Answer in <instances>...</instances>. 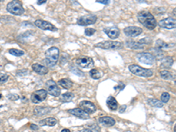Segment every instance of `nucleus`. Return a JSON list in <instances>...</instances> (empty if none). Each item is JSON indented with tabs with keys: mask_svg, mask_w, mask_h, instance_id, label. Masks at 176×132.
Instances as JSON below:
<instances>
[{
	"mask_svg": "<svg viewBox=\"0 0 176 132\" xmlns=\"http://www.w3.org/2000/svg\"><path fill=\"white\" fill-rule=\"evenodd\" d=\"M139 22L149 30H153L157 26V21L154 16L148 11H142L138 13Z\"/></svg>",
	"mask_w": 176,
	"mask_h": 132,
	"instance_id": "1",
	"label": "nucleus"
},
{
	"mask_svg": "<svg viewBox=\"0 0 176 132\" xmlns=\"http://www.w3.org/2000/svg\"><path fill=\"white\" fill-rule=\"evenodd\" d=\"M59 60V49L56 47L49 48L45 53V62L48 67H54Z\"/></svg>",
	"mask_w": 176,
	"mask_h": 132,
	"instance_id": "2",
	"label": "nucleus"
},
{
	"mask_svg": "<svg viewBox=\"0 0 176 132\" xmlns=\"http://www.w3.org/2000/svg\"><path fill=\"white\" fill-rule=\"evenodd\" d=\"M130 71L134 74V75L139 76V77H144V78H149L153 75V71L151 69H145L141 66L137 65V64H131L129 66Z\"/></svg>",
	"mask_w": 176,
	"mask_h": 132,
	"instance_id": "3",
	"label": "nucleus"
},
{
	"mask_svg": "<svg viewBox=\"0 0 176 132\" xmlns=\"http://www.w3.org/2000/svg\"><path fill=\"white\" fill-rule=\"evenodd\" d=\"M6 10L11 14L20 16L25 12V10L22 6V4L19 1H11L6 5Z\"/></svg>",
	"mask_w": 176,
	"mask_h": 132,
	"instance_id": "4",
	"label": "nucleus"
},
{
	"mask_svg": "<svg viewBox=\"0 0 176 132\" xmlns=\"http://www.w3.org/2000/svg\"><path fill=\"white\" fill-rule=\"evenodd\" d=\"M96 48H101L102 49H120L123 47V43H121L120 41H104L101 42H99L97 44H95Z\"/></svg>",
	"mask_w": 176,
	"mask_h": 132,
	"instance_id": "5",
	"label": "nucleus"
},
{
	"mask_svg": "<svg viewBox=\"0 0 176 132\" xmlns=\"http://www.w3.org/2000/svg\"><path fill=\"white\" fill-rule=\"evenodd\" d=\"M47 93L54 97H58L61 94V90L56 82L52 79H49L46 82Z\"/></svg>",
	"mask_w": 176,
	"mask_h": 132,
	"instance_id": "6",
	"label": "nucleus"
},
{
	"mask_svg": "<svg viewBox=\"0 0 176 132\" xmlns=\"http://www.w3.org/2000/svg\"><path fill=\"white\" fill-rule=\"evenodd\" d=\"M76 64L77 65L81 67V68H85V69H90L93 68L94 66V62L93 59L90 57H79L77 60H76Z\"/></svg>",
	"mask_w": 176,
	"mask_h": 132,
	"instance_id": "7",
	"label": "nucleus"
},
{
	"mask_svg": "<svg viewBox=\"0 0 176 132\" xmlns=\"http://www.w3.org/2000/svg\"><path fill=\"white\" fill-rule=\"evenodd\" d=\"M97 21V16L94 14H88V15H84L82 17L78 18L77 20L78 25L79 26H89V25H93Z\"/></svg>",
	"mask_w": 176,
	"mask_h": 132,
	"instance_id": "8",
	"label": "nucleus"
},
{
	"mask_svg": "<svg viewBox=\"0 0 176 132\" xmlns=\"http://www.w3.org/2000/svg\"><path fill=\"white\" fill-rule=\"evenodd\" d=\"M137 57L139 60V62L144 64H147V65H152L155 63V57L151 53H147V52L139 53L138 54Z\"/></svg>",
	"mask_w": 176,
	"mask_h": 132,
	"instance_id": "9",
	"label": "nucleus"
},
{
	"mask_svg": "<svg viewBox=\"0 0 176 132\" xmlns=\"http://www.w3.org/2000/svg\"><path fill=\"white\" fill-rule=\"evenodd\" d=\"M47 94H48V93L44 89L37 90V91L34 92L31 95V101L35 104L40 103V102L43 101L44 100H46Z\"/></svg>",
	"mask_w": 176,
	"mask_h": 132,
	"instance_id": "10",
	"label": "nucleus"
},
{
	"mask_svg": "<svg viewBox=\"0 0 176 132\" xmlns=\"http://www.w3.org/2000/svg\"><path fill=\"white\" fill-rule=\"evenodd\" d=\"M35 25L42 30H49V31H54V32L57 31V28L53 24H51L50 22L45 21V20H42V19H36L35 22Z\"/></svg>",
	"mask_w": 176,
	"mask_h": 132,
	"instance_id": "11",
	"label": "nucleus"
},
{
	"mask_svg": "<svg viewBox=\"0 0 176 132\" xmlns=\"http://www.w3.org/2000/svg\"><path fill=\"white\" fill-rule=\"evenodd\" d=\"M158 25H159V27H161L163 28L169 29V30L174 29L176 26L175 19L172 18V17H169V18H167V19H161L158 22Z\"/></svg>",
	"mask_w": 176,
	"mask_h": 132,
	"instance_id": "12",
	"label": "nucleus"
},
{
	"mask_svg": "<svg viewBox=\"0 0 176 132\" xmlns=\"http://www.w3.org/2000/svg\"><path fill=\"white\" fill-rule=\"evenodd\" d=\"M143 33V29L138 27L131 26L124 28V34L129 37H137Z\"/></svg>",
	"mask_w": 176,
	"mask_h": 132,
	"instance_id": "13",
	"label": "nucleus"
},
{
	"mask_svg": "<svg viewBox=\"0 0 176 132\" xmlns=\"http://www.w3.org/2000/svg\"><path fill=\"white\" fill-rule=\"evenodd\" d=\"M79 106L81 107L80 108L84 110L85 113H87L88 114H93L95 111H96V106L91 102V101H81Z\"/></svg>",
	"mask_w": 176,
	"mask_h": 132,
	"instance_id": "14",
	"label": "nucleus"
},
{
	"mask_svg": "<svg viewBox=\"0 0 176 132\" xmlns=\"http://www.w3.org/2000/svg\"><path fill=\"white\" fill-rule=\"evenodd\" d=\"M103 31L112 40L116 39L117 37H119V35H120V30L118 29V28H116V27L106 28L103 29Z\"/></svg>",
	"mask_w": 176,
	"mask_h": 132,
	"instance_id": "15",
	"label": "nucleus"
},
{
	"mask_svg": "<svg viewBox=\"0 0 176 132\" xmlns=\"http://www.w3.org/2000/svg\"><path fill=\"white\" fill-rule=\"evenodd\" d=\"M68 113L74 115L78 118H80V119H84V120H86V119H89L90 115L87 113H85L84 110H82L81 108H73V109H69L68 110Z\"/></svg>",
	"mask_w": 176,
	"mask_h": 132,
	"instance_id": "16",
	"label": "nucleus"
},
{
	"mask_svg": "<svg viewBox=\"0 0 176 132\" xmlns=\"http://www.w3.org/2000/svg\"><path fill=\"white\" fill-rule=\"evenodd\" d=\"M99 123L104 127H112L115 124V121L110 116H103L99 118Z\"/></svg>",
	"mask_w": 176,
	"mask_h": 132,
	"instance_id": "17",
	"label": "nucleus"
},
{
	"mask_svg": "<svg viewBox=\"0 0 176 132\" xmlns=\"http://www.w3.org/2000/svg\"><path fill=\"white\" fill-rule=\"evenodd\" d=\"M32 69L34 71H35L39 75H45L48 71V69L46 66H43L42 64H34L32 65Z\"/></svg>",
	"mask_w": 176,
	"mask_h": 132,
	"instance_id": "18",
	"label": "nucleus"
},
{
	"mask_svg": "<svg viewBox=\"0 0 176 132\" xmlns=\"http://www.w3.org/2000/svg\"><path fill=\"white\" fill-rule=\"evenodd\" d=\"M51 110L52 108L48 107H36L34 110V113L37 116H42V115H45L49 113Z\"/></svg>",
	"mask_w": 176,
	"mask_h": 132,
	"instance_id": "19",
	"label": "nucleus"
},
{
	"mask_svg": "<svg viewBox=\"0 0 176 132\" xmlns=\"http://www.w3.org/2000/svg\"><path fill=\"white\" fill-rule=\"evenodd\" d=\"M107 105H108V108L110 110H113V111H115V110H116L118 108V103H117L116 100L115 99V97H113V96H109L108 98Z\"/></svg>",
	"mask_w": 176,
	"mask_h": 132,
	"instance_id": "20",
	"label": "nucleus"
},
{
	"mask_svg": "<svg viewBox=\"0 0 176 132\" xmlns=\"http://www.w3.org/2000/svg\"><path fill=\"white\" fill-rule=\"evenodd\" d=\"M126 46L133 49H140L144 48V44L142 43V41H127Z\"/></svg>",
	"mask_w": 176,
	"mask_h": 132,
	"instance_id": "21",
	"label": "nucleus"
},
{
	"mask_svg": "<svg viewBox=\"0 0 176 132\" xmlns=\"http://www.w3.org/2000/svg\"><path fill=\"white\" fill-rule=\"evenodd\" d=\"M58 85L65 89H71L73 85V82L70 78H62L58 81Z\"/></svg>",
	"mask_w": 176,
	"mask_h": 132,
	"instance_id": "22",
	"label": "nucleus"
},
{
	"mask_svg": "<svg viewBox=\"0 0 176 132\" xmlns=\"http://www.w3.org/2000/svg\"><path fill=\"white\" fill-rule=\"evenodd\" d=\"M57 123L56 118H53V117H48L46 119H43L42 121H40V125H42V126H55Z\"/></svg>",
	"mask_w": 176,
	"mask_h": 132,
	"instance_id": "23",
	"label": "nucleus"
},
{
	"mask_svg": "<svg viewBox=\"0 0 176 132\" xmlns=\"http://www.w3.org/2000/svg\"><path fill=\"white\" fill-rule=\"evenodd\" d=\"M174 64V59L171 57H164L161 60V66L163 68H171Z\"/></svg>",
	"mask_w": 176,
	"mask_h": 132,
	"instance_id": "24",
	"label": "nucleus"
},
{
	"mask_svg": "<svg viewBox=\"0 0 176 132\" xmlns=\"http://www.w3.org/2000/svg\"><path fill=\"white\" fill-rule=\"evenodd\" d=\"M90 76H91V78H93V79H100L101 77H103L104 75V73H103V71H99V70H97V69H92L91 71H90Z\"/></svg>",
	"mask_w": 176,
	"mask_h": 132,
	"instance_id": "25",
	"label": "nucleus"
},
{
	"mask_svg": "<svg viewBox=\"0 0 176 132\" xmlns=\"http://www.w3.org/2000/svg\"><path fill=\"white\" fill-rule=\"evenodd\" d=\"M174 44H169V43L163 41L162 40H158L156 41V48L161 49V50L164 48H169L174 47Z\"/></svg>",
	"mask_w": 176,
	"mask_h": 132,
	"instance_id": "26",
	"label": "nucleus"
},
{
	"mask_svg": "<svg viewBox=\"0 0 176 132\" xmlns=\"http://www.w3.org/2000/svg\"><path fill=\"white\" fill-rule=\"evenodd\" d=\"M73 98H74V94H72V93H65L64 94L61 95L60 100L63 102H70V101H71L73 100Z\"/></svg>",
	"mask_w": 176,
	"mask_h": 132,
	"instance_id": "27",
	"label": "nucleus"
},
{
	"mask_svg": "<svg viewBox=\"0 0 176 132\" xmlns=\"http://www.w3.org/2000/svg\"><path fill=\"white\" fill-rule=\"evenodd\" d=\"M147 103L150 106L153 107H159L160 108V107H163V103L160 101L156 100V99H149L148 101H147Z\"/></svg>",
	"mask_w": 176,
	"mask_h": 132,
	"instance_id": "28",
	"label": "nucleus"
},
{
	"mask_svg": "<svg viewBox=\"0 0 176 132\" xmlns=\"http://www.w3.org/2000/svg\"><path fill=\"white\" fill-rule=\"evenodd\" d=\"M160 76L163 79H166V80H172L174 78V76L173 75L170 71H166V70L160 71Z\"/></svg>",
	"mask_w": 176,
	"mask_h": 132,
	"instance_id": "29",
	"label": "nucleus"
},
{
	"mask_svg": "<svg viewBox=\"0 0 176 132\" xmlns=\"http://www.w3.org/2000/svg\"><path fill=\"white\" fill-rule=\"evenodd\" d=\"M9 53L12 56H15V57H21L25 54V52L23 50H20V49H15V48H12L9 50Z\"/></svg>",
	"mask_w": 176,
	"mask_h": 132,
	"instance_id": "30",
	"label": "nucleus"
},
{
	"mask_svg": "<svg viewBox=\"0 0 176 132\" xmlns=\"http://www.w3.org/2000/svg\"><path fill=\"white\" fill-rule=\"evenodd\" d=\"M88 127H89V130H90L92 132H101V128H100V126H98V125L95 124V123H93V124L88 125Z\"/></svg>",
	"mask_w": 176,
	"mask_h": 132,
	"instance_id": "31",
	"label": "nucleus"
},
{
	"mask_svg": "<svg viewBox=\"0 0 176 132\" xmlns=\"http://www.w3.org/2000/svg\"><path fill=\"white\" fill-rule=\"evenodd\" d=\"M169 100H170V94L168 93H163L161 95V101H160L163 104L167 103Z\"/></svg>",
	"mask_w": 176,
	"mask_h": 132,
	"instance_id": "32",
	"label": "nucleus"
},
{
	"mask_svg": "<svg viewBox=\"0 0 176 132\" xmlns=\"http://www.w3.org/2000/svg\"><path fill=\"white\" fill-rule=\"evenodd\" d=\"M9 78V76L5 73H0V85L5 84Z\"/></svg>",
	"mask_w": 176,
	"mask_h": 132,
	"instance_id": "33",
	"label": "nucleus"
},
{
	"mask_svg": "<svg viewBox=\"0 0 176 132\" xmlns=\"http://www.w3.org/2000/svg\"><path fill=\"white\" fill-rule=\"evenodd\" d=\"M95 29L93 28H87L85 29V35L86 36H92L95 34Z\"/></svg>",
	"mask_w": 176,
	"mask_h": 132,
	"instance_id": "34",
	"label": "nucleus"
},
{
	"mask_svg": "<svg viewBox=\"0 0 176 132\" xmlns=\"http://www.w3.org/2000/svg\"><path fill=\"white\" fill-rule=\"evenodd\" d=\"M71 71L74 73V74H76V75L78 76H81V77H84L85 76V74H84L82 71H80V70H78V68H76V67H71Z\"/></svg>",
	"mask_w": 176,
	"mask_h": 132,
	"instance_id": "35",
	"label": "nucleus"
},
{
	"mask_svg": "<svg viewBox=\"0 0 176 132\" xmlns=\"http://www.w3.org/2000/svg\"><path fill=\"white\" fill-rule=\"evenodd\" d=\"M7 98L9 99L10 101H18L19 99V96L16 94H11L7 95Z\"/></svg>",
	"mask_w": 176,
	"mask_h": 132,
	"instance_id": "36",
	"label": "nucleus"
},
{
	"mask_svg": "<svg viewBox=\"0 0 176 132\" xmlns=\"http://www.w3.org/2000/svg\"><path fill=\"white\" fill-rule=\"evenodd\" d=\"M28 70L24 69V70H19L17 71V76L19 77H24V76L28 75Z\"/></svg>",
	"mask_w": 176,
	"mask_h": 132,
	"instance_id": "37",
	"label": "nucleus"
},
{
	"mask_svg": "<svg viewBox=\"0 0 176 132\" xmlns=\"http://www.w3.org/2000/svg\"><path fill=\"white\" fill-rule=\"evenodd\" d=\"M30 129L32 130H39V127H38L37 125H35V124H31L30 125Z\"/></svg>",
	"mask_w": 176,
	"mask_h": 132,
	"instance_id": "38",
	"label": "nucleus"
},
{
	"mask_svg": "<svg viewBox=\"0 0 176 132\" xmlns=\"http://www.w3.org/2000/svg\"><path fill=\"white\" fill-rule=\"evenodd\" d=\"M98 3H101V4H103V5H108L110 2L108 0H97Z\"/></svg>",
	"mask_w": 176,
	"mask_h": 132,
	"instance_id": "39",
	"label": "nucleus"
},
{
	"mask_svg": "<svg viewBox=\"0 0 176 132\" xmlns=\"http://www.w3.org/2000/svg\"><path fill=\"white\" fill-rule=\"evenodd\" d=\"M46 2H47L46 0H40V1H38V2H37V5H40L45 4Z\"/></svg>",
	"mask_w": 176,
	"mask_h": 132,
	"instance_id": "40",
	"label": "nucleus"
},
{
	"mask_svg": "<svg viewBox=\"0 0 176 132\" xmlns=\"http://www.w3.org/2000/svg\"><path fill=\"white\" fill-rule=\"evenodd\" d=\"M121 107H122L120 109V113H122V111H124V110L126 109V107H127V106L124 105V106H121Z\"/></svg>",
	"mask_w": 176,
	"mask_h": 132,
	"instance_id": "41",
	"label": "nucleus"
},
{
	"mask_svg": "<svg viewBox=\"0 0 176 132\" xmlns=\"http://www.w3.org/2000/svg\"><path fill=\"white\" fill-rule=\"evenodd\" d=\"M80 132H92L89 129H84V130H82Z\"/></svg>",
	"mask_w": 176,
	"mask_h": 132,
	"instance_id": "42",
	"label": "nucleus"
},
{
	"mask_svg": "<svg viewBox=\"0 0 176 132\" xmlns=\"http://www.w3.org/2000/svg\"><path fill=\"white\" fill-rule=\"evenodd\" d=\"M61 132H71V130H68V129H64V130H63Z\"/></svg>",
	"mask_w": 176,
	"mask_h": 132,
	"instance_id": "43",
	"label": "nucleus"
},
{
	"mask_svg": "<svg viewBox=\"0 0 176 132\" xmlns=\"http://www.w3.org/2000/svg\"><path fill=\"white\" fill-rule=\"evenodd\" d=\"M1 123H2V122H1V120H0V124H1Z\"/></svg>",
	"mask_w": 176,
	"mask_h": 132,
	"instance_id": "44",
	"label": "nucleus"
},
{
	"mask_svg": "<svg viewBox=\"0 0 176 132\" xmlns=\"http://www.w3.org/2000/svg\"><path fill=\"white\" fill-rule=\"evenodd\" d=\"M1 97H2V95H1V94H0V98H1Z\"/></svg>",
	"mask_w": 176,
	"mask_h": 132,
	"instance_id": "45",
	"label": "nucleus"
}]
</instances>
